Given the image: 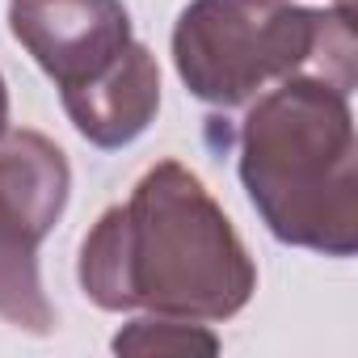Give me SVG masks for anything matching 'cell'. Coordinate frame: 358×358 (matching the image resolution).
<instances>
[{
	"label": "cell",
	"mask_w": 358,
	"mask_h": 358,
	"mask_svg": "<svg viewBox=\"0 0 358 358\" xmlns=\"http://www.w3.org/2000/svg\"><path fill=\"white\" fill-rule=\"evenodd\" d=\"M337 5H350V0H337Z\"/></svg>",
	"instance_id": "ba28073f"
},
{
	"label": "cell",
	"mask_w": 358,
	"mask_h": 358,
	"mask_svg": "<svg viewBox=\"0 0 358 358\" xmlns=\"http://www.w3.org/2000/svg\"><path fill=\"white\" fill-rule=\"evenodd\" d=\"M114 354H220V337L203 320L182 316H139L114 333Z\"/></svg>",
	"instance_id": "8992f818"
},
{
	"label": "cell",
	"mask_w": 358,
	"mask_h": 358,
	"mask_svg": "<svg viewBox=\"0 0 358 358\" xmlns=\"http://www.w3.org/2000/svg\"><path fill=\"white\" fill-rule=\"evenodd\" d=\"M68 194L72 164L55 139L30 127L0 135V316L34 337L55 329V308L38 274V245L55 232Z\"/></svg>",
	"instance_id": "5b68a950"
},
{
	"label": "cell",
	"mask_w": 358,
	"mask_h": 358,
	"mask_svg": "<svg viewBox=\"0 0 358 358\" xmlns=\"http://www.w3.org/2000/svg\"><path fill=\"white\" fill-rule=\"evenodd\" d=\"M173 68L211 110H241L270 85L316 72L354 89L350 5L295 0H190L173 26Z\"/></svg>",
	"instance_id": "3957f363"
},
{
	"label": "cell",
	"mask_w": 358,
	"mask_h": 358,
	"mask_svg": "<svg viewBox=\"0 0 358 358\" xmlns=\"http://www.w3.org/2000/svg\"><path fill=\"white\" fill-rule=\"evenodd\" d=\"M241 186L278 245L358 253V135L350 89L299 72L249 101L236 135Z\"/></svg>",
	"instance_id": "7a4b0ae2"
},
{
	"label": "cell",
	"mask_w": 358,
	"mask_h": 358,
	"mask_svg": "<svg viewBox=\"0 0 358 358\" xmlns=\"http://www.w3.org/2000/svg\"><path fill=\"white\" fill-rule=\"evenodd\" d=\"M9 131V85H5V76H0V135Z\"/></svg>",
	"instance_id": "52a82bcc"
},
{
	"label": "cell",
	"mask_w": 358,
	"mask_h": 358,
	"mask_svg": "<svg viewBox=\"0 0 358 358\" xmlns=\"http://www.w3.org/2000/svg\"><path fill=\"white\" fill-rule=\"evenodd\" d=\"M80 291L101 312H152L182 320H232L257 291V266L182 160H156L131 199L106 207L80 241Z\"/></svg>",
	"instance_id": "6da1fadb"
},
{
	"label": "cell",
	"mask_w": 358,
	"mask_h": 358,
	"mask_svg": "<svg viewBox=\"0 0 358 358\" xmlns=\"http://www.w3.org/2000/svg\"><path fill=\"white\" fill-rule=\"evenodd\" d=\"M9 30L55 80L80 139L118 152L152 127L160 68L122 0H9Z\"/></svg>",
	"instance_id": "277c9868"
}]
</instances>
